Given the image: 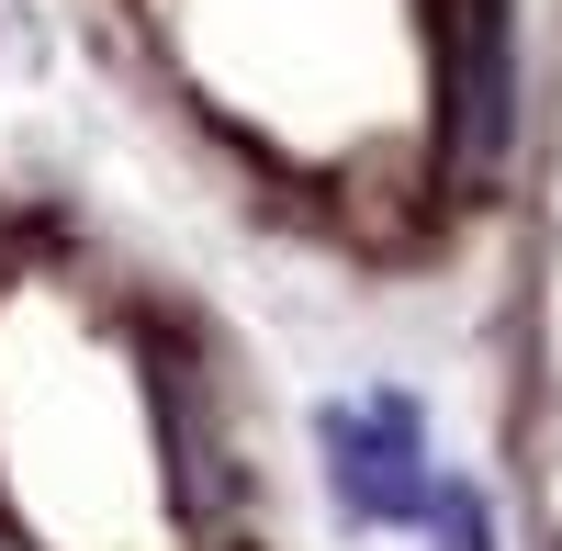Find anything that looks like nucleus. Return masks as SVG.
Returning <instances> with one entry per match:
<instances>
[{
  "label": "nucleus",
  "mask_w": 562,
  "mask_h": 551,
  "mask_svg": "<svg viewBox=\"0 0 562 551\" xmlns=\"http://www.w3.org/2000/svg\"><path fill=\"white\" fill-rule=\"evenodd\" d=\"M0 551H304L237 349L180 304H124L68 383L0 372Z\"/></svg>",
  "instance_id": "1"
}]
</instances>
